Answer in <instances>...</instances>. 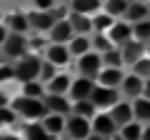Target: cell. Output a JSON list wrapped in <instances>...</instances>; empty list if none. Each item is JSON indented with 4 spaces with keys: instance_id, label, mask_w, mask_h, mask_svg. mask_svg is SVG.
Listing matches in <instances>:
<instances>
[{
    "instance_id": "6da1fadb",
    "label": "cell",
    "mask_w": 150,
    "mask_h": 140,
    "mask_svg": "<svg viewBox=\"0 0 150 140\" xmlns=\"http://www.w3.org/2000/svg\"><path fill=\"white\" fill-rule=\"evenodd\" d=\"M10 108H13V113L18 115V120H23V123H40V120L48 115V108H45V100H43V98L13 95Z\"/></svg>"
},
{
    "instance_id": "7a4b0ae2",
    "label": "cell",
    "mask_w": 150,
    "mask_h": 140,
    "mask_svg": "<svg viewBox=\"0 0 150 140\" xmlns=\"http://www.w3.org/2000/svg\"><path fill=\"white\" fill-rule=\"evenodd\" d=\"M40 68H43V55L40 53H28L25 58L15 60L13 63V75H15V83L23 85V83H30L40 78Z\"/></svg>"
},
{
    "instance_id": "3957f363",
    "label": "cell",
    "mask_w": 150,
    "mask_h": 140,
    "mask_svg": "<svg viewBox=\"0 0 150 140\" xmlns=\"http://www.w3.org/2000/svg\"><path fill=\"white\" fill-rule=\"evenodd\" d=\"M28 53H33L30 50V38H28V35H18V33H10L8 40L3 43V48H0V55L5 60H10V63L25 58Z\"/></svg>"
},
{
    "instance_id": "277c9868",
    "label": "cell",
    "mask_w": 150,
    "mask_h": 140,
    "mask_svg": "<svg viewBox=\"0 0 150 140\" xmlns=\"http://www.w3.org/2000/svg\"><path fill=\"white\" fill-rule=\"evenodd\" d=\"M40 55H43L45 63H50L58 70H68L70 65H73V55H70L68 45H60V43H45Z\"/></svg>"
},
{
    "instance_id": "5b68a950",
    "label": "cell",
    "mask_w": 150,
    "mask_h": 140,
    "mask_svg": "<svg viewBox=\"0 0 150 140\" xmlns=\"http://www.w3.org/2000/svg\"><path fill=\"white\" fill-rule=\"evenodd\" d=\"M73 63H75V75H85V78H90V80H98L100 70L105 68V65H103V55L95 53V50L80 55V58H75Z\"/></svg>"
},
{
    "instance_id": "8992f818",
    "label": "cell",
    "mask_w": 150,
    "mask_h": 140,
    "mask_svg": "<svg viewBox=\"0 0 150 140\" xmlns=\"http://www.w3.org/2000/svg\"><path fill=\"white\" fill-rule=\"evenodd\" d=\"M90 133H93L90 118L68 115V125H65V138H68V140H88Z\"/></svg>"
},
{
    "instance_id": "52a82bcc",
    "label": "cell",
    "mask_w": 150,
    "mask_h": 140,
    "mask_svg": "<svg viewBox=\"0 0 150 140\" xmlns=\"http://www.w3.org/2000/svg\"><path fill=\"white\" fill-rule=\"evenodd\" d=\"M118 100H120V90H112V88H105V85L95 83V88L90 93V103L95 105V110H110Z\"/></svg>"
},
{
    "instance_id": "ba28073f",
    "label": "cell",
    "mask_w": 150,
    "mask_h": 140,
    "mask_svg": "<svg viewBox=\"0 0 150 140\" xmlns=\"http://www.w3.org/2000/svg\"><path fill=\"white\" fill-rule=\"evenodd\" d=\"M28 20H30V30L38 33V35H48L55 25V15L53 10L43 13V10H28Z\"/></svg>"
},
{
    "instance_id": "9c48e42d",
    "label": "cell",
    "mask_w": 150,
    "mask_h": 140,
    "mask_svg": "<svg viewBox=\"0 0 150 140\" xmlns=\"http://www.w3.org/2000/svg\"><path fill=\"white\" fill-rule=\"evenodd\" d=\"M70 83H73V73L70 70H58L55 78L45 83V95H68Z\"/></svg>"
},
{
    "instance_id": "30bf717a",
    "label": "cell",
    "mask_w": 150,
    "mask_h": 140,
    "mask_svg": "<svg viewBox=\"0 0 150 140\" xmlns=\"http://www.w3.org/2000/svg\"><path fill=\"white\" fill-rule=\"evenodd\" d=\"M90 125H93V133L103 135V138H112V135L118 133V125H115V120L110 118L108 110H98V113L93 115Z\"/></svg>"
},
{
    "instance_id": "8fae6325",
    "label": "cell",
    "mask_w": 150,
    "mask_h": 140,
    "mask_svg": "<svg viewBox=\"0 0 150 140\" xmlns=\"http://www.w3.org/2000/svg\"><path fill=\"white\" fill-rule=\"evenodd\" d=\"M48 38V43H60V45H68L70 40L75 38V30H73V25H70V20L68 18H60V20H55V25H53V30L45 35Z\"/></svg>"
},
{
    "instance_id": "7c38bea8",
    "label": "cell",
    "mask_w": 150,
    "mask_h": 140,
    "mask_svg": "<svg viewBox=\"0 0 150 140\" xmlns=\"http://www.w3.org/2000/svg\"><path fill=\"white\" fill-rule=\"evenodd\" d=\"M5 28L10 33H18V35H30V20H28V10H10L5 15Z\"/></svg>"
},
{
    "instance_id": "4fadbf2b",
    "label": "cell",
    "mask_w": 150,
    "mask_h": 140,
    "mask_svg": "<svg viewBox=\"0 0 150 140\" xmlns=\"http://www.w3.org/2000/svg\"><path fill=\"white\" fill-rule=\"evenodd\" d=\"M93 88H95V80H90V78H85V75H73L68 98H70L73 103L88 100V98H90V93H93Z\"/></svg>"
},
{
    "instance_id": "5bb4252c",
    "label": "cell",
    "mask_w": 150,
    "mask_h": 140,
    "mask_svg": "<svg viewBox=\"0 0 150 140\" xmlns=\"http://www.w3.org/2000/svg\"><path fill=\"white\" fill-rule=\"evenodd\" d=\"M143 85H145V80L143 78H138L135 73H125V78H123V83H120V98H125V100H135V98H140L143 95Z\"/></svg>"
},
{
    "instance_id": "9a60e30c",
    "label": "cell",
    "mask_w": 150,
    "mask_h": 140,
    "mask_svg": "<svg viewBox=\"0 0 150 140\" xmlns=\"http://www.w3.org/2000/svg\"><path fill=\"white\" fill-rule=\"evenodd\" d=\"M108 113H110V118L115 120L118 128H123V125H128V123L135 120V115H133V100H125V98H120Z\"/></svg>"
},
{
    "instance_id": "2e32d148",
    "label": "cell",
    "mask_w": 150,
    "mask_h": 140,
    "mask_svg": "<svg viewBox=\"0 0 150 140\" xmlns=\"http://www.w3.org/2000/svg\"><path fill=\"white\" fill-rule=\"evenodd\" d=\"M108 40L112 43V48H123L128 40H133V25L125 20H115V25L108 30Z\"/></svg>"
},
{
    "instance_id": "e0dca14e",
    "label": "cell",
    "mask_w": 150,
    "mask_h": 140,
    "mask_svg": "<svg viewBox=\"0 0 150 140\" xmlns=\"http://www.w3.org/2000/svg\"><path fill=\"white\" fill-rule=\"evenodd\" d=\"M40 125L45 128V133L50 138H65V125H68V115H58V113H48Z\"/></svg>"
},
{
    "instance_id": "ac0fdd59",
    "label": "cell",
    "mask_w": 150,
    "mask_h": 140,
    "mask_svg": "<svg viewBox=\"0 0 150 140\" xmlns=\"http://www.w3.org/2000/svg\"><path fill=\"white\" fill-rule=\"evenodd\" d=\"M118 50H120V55H123V65H125V70H128L133 63H138V60L143 58L145 53H148V45L138 43V40H128V43H125L123 48H118Z\"/></svg>"
},
{
    "instance_id": "d6986e66",
    "label": "cell",
    "mask_w": 150,
    "mask_h": 140,
    "mask_svg": "<svg viewBox=\"0 0 150 140\" xmlns=\"http://www.w3.org/2000/svg\"><path fill=\"white\" fill-rule=\"evenodd\" d=\"M125 73H128L125 68H103L95 83L98 85H105V88H112V90H120V83H123Z\"/></svg>"
},
{
    "instance_id": "ffe728a7",
    "label": "cell",
    "mask_w": 150,
    "mask_h": 140,
    "mask_svg": "<svg viewBox=\"0 0 150 140\" xmlns=\"http://www.w3.org/2000/svg\"><path fill=\"white\" fill-rule=\"evenodd\" d=\"M45 108L48 113H58V115H70L73 113V100L68 95H45Z\"/></svg>"
},
{
    "instance_id": "44dd1931",
    "label": "cell",
    "mask_w": 150,
    "mask_h": 140,
    "mask_svg": "<svg viewBox=\"0 0 150 140\" xmlns=\"http://www.w3.org/2000/svg\"><path fill=\"white\" fill-rule=\"evenodd\" d=\"M148 18H150V5H148V3H140V0H133L130 8H128V13L123 15V20L130 23V25H135V23L148 20Z\"/></svg>"
},
{
    "instance_id": "7402d4cb",
    "label": "cell",
    "mask_w": 150,
    "mask_h": 140,
    "mask_svg": "<svg viewBox=\"0 0 150 140\" xmlns=\"http://www.w3.org/2000/svg\"><path fill=\"white\" fill-rule=\"evenodd\" d=\"M68 10L80 13V15H95V13L103 10V0H70Z\"/></svg>"
},
{
    "instance_id": "603a6c76",
    "label": "cell",
    "mask_w": 150,
    "mask_h": 140,
    "mask_svg": "<svg viewBox=\"0 0 150 140\" xmlns=\"http://www.w3.org/2000/svg\"><path fill=\"white\" fill-rule=\"evenodd\" d=\"M68 50H70V55H73V60L80 58V55H85V53H90L93 50V35H75L68 43Z\"/></svg>"
},
{
    "instance_id": "cb8c5ba5",
    "label": "cell",
    "mask_w": 150,
    "mask_h": 140,
    "mask_svg": "<svg viewBox=\"0 0 150 140\" xmlns=\"http://www.w3.org/2000/svg\"><path fill=\"white\" fill-rule=\"evenodd\" d=\"M68 20H70V25H73L75 35H93V20H90V15L68 13Z\"/></svg>"
},
{
    "instance_id": "d4e9b609",
    "label": "cell",
    "mask_w": 150,
    "mask_h": 140,
    "mask_svg": "<svg viewBox=\"0 0 150 140\" xmlns=\"http://www.w3.org/2000/svg\"><path fill=\"white\" fill-rule=\"evenodd\" d=\"M133 0H103V13H108L115 20H123V15L128 13Z\"/></svg>"
},
{
    "instance_id": "484cf974",
    "label": "cell",
    "mask_w": 150,
    "mask_h": 140,
    "mask_svg": "<svg viewBox=\"0 0 150 140\" xmlns=\"http://www.w3.org/2000/svg\"><path fill=\"white\" fill-rule=\"evenodd\" d=\"M90 20H93V35H108V30L115 25V18H110L103 10L95 13V15H90Z\"/></svg>"
},
{
    "instance_id": "4316f807",
    "label": "cell",
    "mask_w": 150,
    "mask_h": 140,
    "mask_svg": "<svg viewBox=\"0 0 150 140\" xmlns=\"http://www.w3.org/2000/svg\"><path fill=\"white\" fill-rule=\"evenodd\" d=\"M133 115H135V120L143 123V125L150 123V100H148V98L140 95V98L133 100Z\"/></svg>"
},
{
    "instance_id": "83f0119b",
    "label": "cell",
    "mask_w": 150,
    "mask_h": 140,
    "mask_svg": "<svg viewBox=\"0 0 150 140\" xmlns=\"http://www.w3.org/2000/svg\"><path fill=\"white\" fill-rule=\"evenodd\" d=\"M20 135L23 140H50V135L45 133V128L40 123H25L20 128Z\"/></svg>"
},
{
    "instance_id": "f1b7e54d",
    "label": "cell",
    "mask_w": 150,
    "mask_h": 140,
    "mask_svg": "<svg viewBox=\"0 0 150 140\" xmlns=\"http://www.w3.org/2000/svg\"><path fill=\"white\" fill-rule=\"evenodd\" d=\"M15 95H25V98H45V85L40 80H30V83H23L18 85Z\"/></svg>"
},
{
    "instance_id": "f546056e",
    "label": "cell",
    "mask_w": 150,
    "mask_h": 140,
    "mask_svg": "<svg viewBox=\"0 0 150 140\" xmlns=\"http://www.w3.org/2000/svg\"><path fill=\"white\" fill-rule=\"evenodd\" d=\"M143 128H145L143 123L133 120V123L118 128V138H120V140H140V138H143Z\"/></svg>"
},
{
    "instance_id": "4dcf8cb0",
    "label": "cell",
    "mask_w": 150,
    "mask_h": 140,
    "mask_svg": "<svg viewBox=\"0 0 150 140\" xmlns=\"http://www.w3.org/2000/svg\"><path fill=\"white\" fill-rule=\"evenodd\" d=\"M133 40H138V43H143V45L150 43V18L133 25Z\"/></svg>"
},
{
    "instance_id": "1f68e13d",
    "label": "cell",
    "mask_w": 150,
    "mask_h": 140,
    "mask_svg": "<svg viewBox=\"0 0 150 140\" xmlns=\"http://www.w3.org/2000/svg\"><path fill=\"white\" fill-rule=\"evenodd\" d=\"M128 70H130V73H135L138 78H143V80H148V78H150V53H145L143 58H140L138 63H133Z\"/></svg>"
},
{
    "instance_id": "d6a6232c",
    "label": "cell",
    "mask_w": 150,
    "mask_h": 140,
    "mask_svg": "<svg viewBox=\"0 0 150 140\" xmlns=\"http://www.w3.org/2000/svg\"><path fill=\"white\" fill-rule=\"evenodd\" d=\"M98 110H95V105L90 103V98L88 100H78V103H73V113L70 115H80V118H90L93 120V115H95Z\"/></svg>"
},
{
    "instance_id": "836d02e7",
    "label": "cell",
    "mask_w": 150,
    "mask_h": 140,
    "mask_svg": "<svg viewBox=\"0 0 150 140\" xmlns=\"http://www.w3.org/2000/svg\"><path fill=\"white\" fill-rule=\"evenodd\" d=\"M103 65H105V68H125L120 50L112 48V50H108V53H103Z\"/></svg>"
},
{
    "instance_id": "e575fe53",
    "label": "cell",
    "mask_w": 150,
    "mask_h": 140,
    "mask_svg": "<svg viewBox=\"0 0 150 140\" xmlns=\"http://www.w3.org/2000/svg\"><path fill=\"white\" fill-rule=\"evenodd\" d=\"M18 123V115L13 113V108H0V130H10L13 125Z\"/></svg>"
},
{
    "instance_id": "d590c367",
    "label": "cell",
    "mask_w": 150,
    "mask_h": 140,
    "mask_svg": "<svg viewBox=\"0 0 150 140\" xmlns=\"http://www.w3.org/2000/svg\"><path fill=\"white\" fill-rule=\"evenodd\" d=\"M8 83H15L13 63H10V60H0V85H8Z\"/></svg>"
},
{
    "instance_id": "8d00e7d4",
    "label": "cell",
    "mask_w": 150,
    "mask_h": 140,
    "mask_svg": "<svg viewBox=\"0 0 150 140\" xmlns=\"http://www.w3.org/2000/svg\"><path fill=\"white\" fill-rule=\"evenodd\" d=\"M93 50L95 53H108V50H112V43L108 40V35H93Z\"/></svg>"
},
{
    "instance_id": "74e56055",
    "label": "cell",
    "mask_w": 150,
    "mask_h": 140,
    "mask_svg": "<svg viewBox=\"0 0 150 140\" xmlns=\"http://www.w3.org/2000/svg\"><path fill=\"white\" fill-rule=\"evenodd\" d=\"M55 3H58V0H30L33 10H43V13L55 10Z\"/></svg>"
},
{
    "instance_id": "f35d334b",
    "label": "cell",
    "mask_w": 150,
    "mask_h": 140,
    "mask_svg": "<svg viewBox=\"0 0 150 140\" xmlns=\"http://www.w3.org/2000/svg\"><path fill=\"white\" fill-rule=\"evenodd\" d=\"M10 103H13V93H8L5 88L0 85V108H8Z\"/></svg>"
},
{
    "instance_id": "ab89813d",
    "label": "cell",
    "mask_w": 150,
    "mask_h": 140,
    "mask_svg": "<svg viewBox=\"0 0 150 140\" xmlns=\"http://www.w3.org/2000/svg\"><path fill=\"white\" fill-rule=\"evenodd\" d=\"M8 35H10V30H8V28H5V23L0 20V48H3V43H5V40H8Z\"/></svg>"
},
{
    "instance_id": "60d3db41",
    "label": "cell",
    "mask_w": 150,
    "mask_h": 140,
    "mask_svg": "<svg viewBox=\"0 0 150 140\" xmlns=\"http://www.w3.org/2000/svg\"><path fill=\"white\" fill-rule=\"evenodd\" d=\"M143 98H148V100H150V78L145 80V85H143Z\"/></svg>"
},
{
    "instance_id": "b9f144b4",
    "label": "cell",
    "mask_w": 150,
    "mask_h": 140,
    "mask_svg": "<svg viewBox=\"0 0 150 140\" xmlns=\"http://www.w3.org/2000/svg\"><path fill=\"white\" fill-rule=\"evenodd\" d=\"M140 140H150V123L143 128V138H140Z\"/></svg>"
},
{
    "instance_id": "7bdbcfd3",
    "label": "cell",
    "mask_w": 150,
    "mask_h": 140,
    "mask_svg": "<svg viewBox=\"0 0 150 140\" xmlns=\"http://www.w3.org/2000/svg\"><path fill=\"white\" fill-rule=\"evenodd\" d=\"M88 140H110V138H103V135H98V133H90V138Z\"/></svg>"
},
{
    "instance_id": "ee69618b",
    "label": "cell",
    "mask_w": 150,
    "mask_h": 140,
    "mask_svg": "<svg viewBox=\"0 0 150 140\" xmlns=\"http://www.w3.org/2000/svg\"><path fill=\"white\" fill-rule=\"evenodd\" d=\"M50 140H65V138H50Z\"/></svg>"
},
{
    "instance_id": "f6af8a7d",
    "label": "cell",
    "mask_w": 150,
    "mask_h": 140,
    "mask_svg": "<svg viewBox=\"0 0 150 140\" xmlns=\"http://www.w3.org/2000/svg\"><path fill=\"white\" fill-rule=\"evenodd\" d=\"M140 3H148V5H150V0H140Z\"/></svg>"
},
{
    "instance_id": "bcb514c9",
    "label": "cell",
    "mask_w": 150,
    "mask_h": 140,
    "mask_svg": "<svg viewBox=\"0 0 150 140\" xmlns=\"http://www.w3.org/2000/svg\"><path fill=\"white\" fill-rule=\"evenodd\" d=\"M148 53H150V43H148Z\"/></svg>"
}]
</instances>
